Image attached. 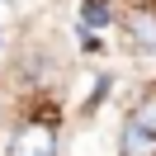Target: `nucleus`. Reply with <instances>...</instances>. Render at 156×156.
I'll use <instances>...</instances> for the list:
<instances>
[{"label":"nucleus","mask_w":156,"mask_h":156,"mask_svg":"<svg viewBox=\"0 0 156 156\" xmlns=\"http://www.w3.org/2000/svg\"><path fill=\"white\" fill-rule=\"evenodd\" d=\"M118 156H156V85L133 99L118 128Z\"/></svg>","instance_id":"obj_1"},{"label":"nucleus","mask_w":156,"mask_h":156,"mask_svg":"<svg viewBox=\"0 0 156 156\" xmlns=\"http://www.w3.org/2000/svg\"><path fill=\"white\" fill-rule=\"evenodd\" d=\"M62 147V118L57 114H33L10 133L5 156H57Z\"/></svg>","instance_id":"obj_2"},{"label":"nucleus","mask_w":156,"mask_h":156,"mask_svg":"<svg viewBox=\"0 0 156 156\" xmlns=\"http://www.w3.org/2000/svg\"><path fill=\"white\" fill-rule=\"evenodd\" d=\"M118 24H123V43L133 52H156V10H151V5L128 10Z\"/></svg>","instance_id":"obj_3"},{"label":"nucleus","mask_w":156,"mask_h":156,"mask_svg":"<svg viewBox=\"0 0 156 156\" xmlns=\"http://www.w3.org/2000/svg\"><path fill=\"white\" fill-rule=\"evenodd\" d=\"M114 19H118L114 0H80V10H76V24H80L85 33H99V29H109Z\"/></svg>","instance_id":"obj_4"},{"label":"nucleus","mask_w":156,"mask_h":156,"mask_svg":"<svg viewBox=\"0 0 156 156\" xmlns=\"http://www.w3.org/2000/svg\"><path fill=\"white\" fill-rule=\"evenodd\" d=\"M137 5H151V10H156V0H137Z\"/></svg>","instance_id":"obj_5"}]
</instances>
